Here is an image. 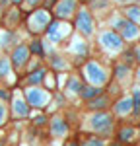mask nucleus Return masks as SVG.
<instances>
[{
    "instance_id": "obj_1",
    "label": "nucleus",
    "mask_w": 140,
    "mask_h": 146,
    "mask_svg": "<svg viewBox=\"0 0 140 146\" xmlns=\"http://www.w3.org/2000/svg\"><path fill=\"white\" fill-rule=\"evenodd\" d=\"M86 74H88L90 82H93V84H101V82L107 80V76H105V72L101 70V66L95 64V62H88V66H86Z\"/></svg>"
},
{
    "instance_id": "obj_2",
    "label": "nucleus",
    "mask_w": 140,
    "mask_h": 146,
    "mask_svg": "<svg viewBox=\"0 0 140 146\" xmlns=\"http://www.w3.org/2000/svg\"><path fill=\"white\" fill-rule=\"evenodd\" d=\"M29 25H31L33 31H43L47 25H49V14L47 12H35L33 16H31Z\"/></svg>"
},
{
    "instance_id": "obj_3",
    "label": "nucleus",
    "mask_w": 140,
    "mask_h": 146,
    "mask_svg": "<svg viewBox=\"0 0 140 146\" xmlns=\"http://www.w3.org/2000/svg\"><path fill=\"white\" fill-rule=\"evenodd\" d=\"M111 123H113V119L109 113H95V117L92 119V125L95 131H107L111 127Z\"/></svg>"
},
{
    "instance_id": "obj_4",
    "label": "nucleus",
    "mask_w": 140,
    "mask_h": 146,
    "mask_svg": "<svg viewBox=\"0 0 140 146\" xmlns=\"http://www.w3.org/2000/svg\"><path fill=\"white\" fill-rule=\"evenodd\" d=\"M76 25H78V29H82L86 35L92 33V27H93V22H92V16L88 14V12H78V18H76Z\"/></svg>"
},
{
    "instance_id": "obj_5",
    "label": "nucleus",
    "mask_w": 140,
    "mask_h": 146,
    "mask_svg": "<svg viewBox=\"0 0 140 146\" xmlns=\"http://www.w3.org/2000/svg\"><path fill=\"white\" fill-rule=\"evenodd\" d=\"M117 27L123 31V35L127 37V39H132V37H136L140 33V29L134 25L132 22H127V20H121V22H117Z\"/></svg>"
},
{
    "instance_id": "obj_6",
    "label": "nucleus",
    "mask_w": 140,
    "mask_h": 146,
    "mask_svg": "<svg viewBox=\"0 0 140 146\" xmlns=\"http://www.w3.org/2000/svg\"><path fill=\"white\" fill-rule=\"evenodd\" d=\"M101 43H103L107 49H121L123 39H121L117 33H113V31H107V33L101 35Z\"/></svg>"
},
{
    "instance_id": "obj_7",
    "label": "nucleus",
    "mask_w": 140,
    "mask_h": 146,
    "mask_svg": "<svg viewBox=\"0 0 140 146\" xmlns=\"http://www.w3.org/2000/svg\"><path fill=\"white\" fill-rule=\"evenodd\" d=\"M25 98H27V103H29L31 107H41V105L45 103V96H43V92L33 90V88L25 92Z\"/></svg>"
},
{
    "instance_id": "obj_8",
    "label": "nucleus",
    "mask_w": 140,
    "mask_h": 146,
    "mask_svg": "<svg viewBox=\"0 0 140 146\" xmlns=\"http://www.w3.org/2000/svg\"><path fill=\"white\" fill-rule=\"evenodd\" d=\"M27 55H29V49L23 47V45H20L16 51H14V55H12V62H14V66H23V64L27 62Z\"/></svg>"
},
{
    "instance_id": "obj_9",
    "label": "nucleus",
    "mask_w": 140,
    "mask_h": 146,
    "mask_svg": "<svg viewBox=\"0 0 140 146\" xmlns=\"http://www.w3.org/2000/svg\"><path fill=\"white\" fill-rule=\"evenodd\" d=\"M74 6H76V2L74 0H60L57 6V16L58 18H62V16H68L74 12Z\"/></svg>"
},
{
    "instance_id": "obj_10",
    "label": "nucleus",
    "mask_w": 140,
    "mask_h": 146,
    "mask_svg": "<svg viewBox=\"0 0 140 146\" xmlns=\"http://www.w3.org/2000/svg\"><path fill=\"white\" fill-rule=\"evenodd\" d=\"M51 127H53V135H57V136H62L66 131H68V125L64 123L62 119H58V117H55V119H53Z\"/></svg>"
},
{
    "instance_id": "obj_11",
    "label": "nucleus",
    "mask_w": 140,
    "mask_h": 146,
    "mask_svg": "<svg viewBox=\"0 0 140 146\" xmlns=\"http://www.w3.org/2000/svg\"><path fill=\"white\" fill-rule=\"evenodd\" d=\"M97 96H101V90H97V88H84L82 90V98L84 100H93V98H97Z\"/></svg>"
},
{
    "instance_id": "obj_12",
    "label": "nucleus",
    "mask_w": 140,
    "mask_h": 146,
    "mask_svg": "<svg viewBox=\"0 0 140 146\" xmlns=\"http://www.w3.org/2000/svg\"><path fill=\"white\" fill-rule=\"evenodd\" d=\"M105 105H107V98H105V96H97V98L90 100V107H92V109H101Z\"/></svg>"
},
{
    "instance_id": "obj_13",
    "label": "nucleus",
    "mask_w": 140,
    "mask_h": 146,
    "mask_svg": "<svg viewBox=\"0 0 140 146\" xmlns=\"http://www.w3.org/2000/svg\"><path fill=\"white\" fill-rule=\"evenodd\" d=\"M49 29H47V33H49V37H51V41H58V23L57 22H51L49 25H47Z\"/></svg>"
},
{
    "instance_id": "obj_14",
    "label": "nucleus",
    "mask_w": 140,
    "mask_h": 146,
    "mask_svg": "<svg viewBox=\"0 0 140 146\" xmlns=\"http://www.w3.org/2000/svg\"><path fill=\"white\" fill-rule=\"evenodd\" d=\"M130 105H132V101L128 100V98H127V100H121L115 105V111L117 113H125V111H128V109H130Z\"/></svg>"
},
{
    "instance_id": "obj_15",
    "label": "nucleus",
    "mask_w": 140,
    "mask_h": 146,
    "mask_svg": "<svg viewBox=\"0 0 140 146\" xmlns=\"http://www.w3.org/2000/svg\"><path fill=\"white\" fill-rule=\"evenodd\" d=\"M80 146H103V140H99L95 136H90V138H82Z\"/></svg>"
},
{
    "instance_id": "obj_16",
    "label": "nucleus",
    "mask_w": 140,
    "mask_h": 146,
    "mask_svg": "<svg viewBox=\"0 0 140 146\" xmlns=\"http://www.w3.org/2000/svg\"><path fill=\"white\" fill-rule=\"evenodd\" d=\"M14 113L20 115V117H25V115H27V109L23 107V101H20V100L14 101Z\"/></svg>"
},
{
    "instance_id": "obj_17",
    "label": "nucleus",
    "mask_w": 140,
    "mask_h": 146,
    "mask_svg": "<svg viewBox=\"0 0 140 146\" xmlns=\"http://www.w3.org/2000/svg\"><path fill=\"white\" fill-rule=\"evenodd\" d=\"M43 76H45V70H35V72H31V76H29V82L31 84H37V82L43 80Z\"/></svg>"
},
{
    "instance_id": "obj_18",
    "label": "nucleus",
    "mask_w": 140,
    "mask_h": 146,
    "mask_svg": "<svg viewBox=\"0 0 140 146\" xmlns=\"http://www.w3.org/2000/svg\"><path fill=\"white\" fill-rule=\"evenodd\" d=\"M132 135H134V129H123L119 133V138H121V142H125V140H130Z\"/></svg>"
},
{
    "instance_id": "obj_19",
    "label": "nucleus",
    "mask_w": 140,
    "mask_h": 146,
    "mask_svg": "<svg viewBox=\"0 0 140 146\" xmlns=\"http://www.w3.org/2000/svg\"><path fill=\"white\" fill-rule=\"evenodd\" d=\"M132 109H134V115H140V90L134 92V101H132Z\"/></svg>"
},
{
    "instance_id": "obj_20",
    "label": "nucleus",
    "mask_w": 140,
    "mask_h": 146,
    "mask_svg": "<svg viewBox=\"0 0 140 146\" xmlns=\"http://www.w3.org/2000/svg\"><path fill=\"white\" fill-rule=\"evenodd\" d=\"M8 70H10L8 60H6V58H2V60H0V76H6V74H8Z\"/></svg>"
},
{
    "instance_id": "obj_21",
    "label": "nucleus",
    "mask_w": 140,
    "mask_h": 146,
    "mask_svg": "<svg viewBox=\"0 0 140 146\" xmlns=\"http://www.w3.org/2000/svg\"><path fill=\"white\" fill-rule=\"evenodd\" d=\"M29 51H31V53H35V55H41V53H43V47H41V43H39V41H33V43H31V47H29Z\"/></svg>"
},
{
    "instance_id": "obj_22",
    "label": "nucleus",
    "mask_w": 140,
    "mask_h": 146,
    "mask_svg": "<svg viewBox=\"0 0 140 146\" xmlns=\"http://www.w3.org/2000/svg\"><path fill=\"white\" fill-rule=\"evenodd\" d=\"M128 16H130L132 20L140 22V8H128Z\"/></svg>"
},
{
    "instance_id": "obj_23",
    "label": "nucleus",
    "mask_w": 140,
    "mask_h": 146,
    "mask_svg": "<svg viewBox=\"0 0 140 146\" xmlns=\"http://www.w3.org/2000/svg\"><path fill=\"white\" fill-rule=\"evenodd\" d=\"M4 117H6V109H4V105H0V127L4 123Z\"/></svg>"
},
{
    "instance_id": "obj_24",
    "label": "nucleus",
    "mask_w": 140,
    "mask_h": 146,
    "mask_svg": "<svg viewBox=\"0 0 140 146\" xmlns=\"http://www.w3.org/2000/svg\"><path fill=\"white\" fill-rule=\"evenodd\" d=\"M70 88H72L74 92H78V88H80V84H78V82L74 80V82H70Z\"/></svg>"
},
{
    "instance_id": "obj_25",
    "label": "nucleus",
    "mask_w": 140,
    "mask_h": 146,
    "mask_svg": "<svg viewBox=\"0 0 140 146\" xmlns=\"http://www.w3.org/2000/svg\"><path fill=\"white\" fill-rule=\"evenodd\" d=\"M29 4H33V6H35V4H39V0H29Z\"/></svg>"
},
{
    "instance_id": "obj_26",
    "label": "nucleus",
    "mask_w": 140,
    "mask_h": 146,
    "mask_svg": "<svg viewBox=\"0 0 140 146\" xmlns=\"http://www.w3.org/2000/svg\"><path fill=\"white\" fill-rule=\"evenodd\" d=\"M136 56H138V60H140V49H138V51H136Z\"/></svg>"
},
{
    "instance_id": "obj_27",
    "label": "nucleus",
    "mask_w": 140,
    "mask_h": 146,
    "mask_svg": "<svg viewBox=\"0 0 140 146\" xmlns=\"http://www.w3.org/2000/svg\"><path fill=\"white\" fill-rule=\"evenodd\" d=\"M4 96H6V94H4V92H2V90H0V98H4Z\"/></svg>"
},
{
    "instance_id": "obj_28",
    "label": "nucleus",
    "mask_w": 140,
    "mask_h": 146,
    "mask_svg": "<svg viewBox=\"0 0 140 146\" xmlns=\"http://www.w3.org/2000/svg\"><path fill=\"white\" fill-rule=\"evenodd\" d=\"M14 2H22V0H14Z\"/></svg>"
},
{
    "instance_id": "obj_29",
    "label": "nucleus",
    "mask_w": 140,
    "mask_h": 146,
    "mask_svg": "<svg viewBox=\"0 0 140 146\" xmlns=\"http://www.w3.org/2000/svg\"><path fill=\"white\" fill-rule=\"evenodd\" d=\"M138 76H140V72H138Z\"/></svg>"
},
{
    "instance_id": "obj_30",
    "label": "nucleus",
    "mask_w": 140,
    "mask_h": 146,
    "mask_svg": "<svg viewBox=\"0 0 140 146\" xmlns=\"http://www.w3.org/2000/svg\"><path fill=\"white\" fill-rule=\"evenodd\" d=\"M72 146H74V144H72Z\"/></svg>"
}]
</instances>
